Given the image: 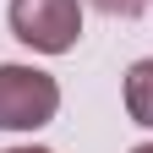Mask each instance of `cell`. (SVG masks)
Masks as SVG:
<instances>
[{
    "instance_id": "cell-1",
    "label": "cell",
    "mask_w": 153,
    "mask_h": 153,
    "mask_svg": "<svg viewBox=\"0 0 153 153\" xmlns=\"http://www.w3.org/2000/svg\"><path fill=\"white\" fill-rule=\"evenodd\" d=\"M60 115V82L38 66H0V131H38Z\"/></svg>"
},
{
    "instance_id": "cell-2",
    "label": "cell",
    "mask_w": 153,
    "mask_h": 153,
    "mask_svg": "<svg viewBox=\"0 0 153 153\" xmlns=\"http://www.w3.org/2000/svg\"><path fill=\"white\" fill-rule=\"evenodd\" d=\"M11 33L38 55H66L82 38V0H11Z\"/></svg>"
},
{
    "instance_id": "cell-3",
    "label": "cell",
    "mask_w": 153,
    "mask_h": 153,
    "mask_svg": "<svg viewBox=\"0 0 153 153\" xmlns=\"http://www.w3.org/2000/svg\"><path fill=\"white\" fill-rule=\"evenodd\" d=\"M126 115L153 131V60H131L126 66Z\"/></svg>"
},
{
    "instance_id": "cell-4",
    "label": "cell",
    "mask_w": 153,
    "mask_h": 153,
    "mask_svg": "<svg viewBox=\"0 0 153 153\" xmlns=\"http://www.w3.org/2000/svg\"><path fill=\"white\" fill-rule=\"evenodd\" d=\"M93 6H99V11H109V16H137L148 0H93Z\"/></svg>"
},
{
    "instance_id": "cell-5",
    "label": "cell",
    "mask_w": 153,
    "mask_h": 153,
    "mask_svg": "<svg viewBox=\"0 0 153 153\" xmlns=\"http://www.w3.org/2000/svg\"><path fill=\"white\" fill-rule=\"evenodd\" d=\"M6 153H49V148H33V142H27V148H6Z\"/></svg>"
},
{
    "instance_id": "cell-6",
    "label": "cell",
    "mask_w": 153,
    "mask_h": 153,
    "mask_svg": "<svg viewBox=\"0 0 153 153\" xmlns=\"http://www.w3.org/2000/svg\"><path fill=\"white\" fill-rule=\"evenodd\" d=\"M131 153H153V142H137V148H131Z\"/></svg>"
}]
</instances>
